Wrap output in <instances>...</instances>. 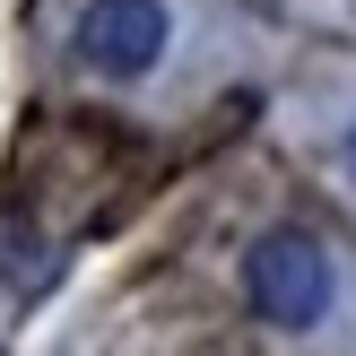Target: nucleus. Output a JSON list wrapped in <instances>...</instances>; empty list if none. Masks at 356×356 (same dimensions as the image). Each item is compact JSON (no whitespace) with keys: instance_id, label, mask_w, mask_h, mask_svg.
<instances>
[{"instance_id":"obj_1","label":"nucleus","mask_w":356,"mask_h":356,"mask_svg":"<svg viewBox=\"0 0 356 356\" xmlns=\"http://www.w3.org/2000/svg\"><path fill=\"white\" fill-rule=\"evenodd\" d=\"M243 305L270 330H313L330 313V252L313 235H296V226L252 235V252H243Z\"/></svg>"},{"instance_id":"obj_2","label":"nucleus","mask_w":356,"mask_h":356,"mask_svg":"<svg viewBox=\"0 0 356 356\" xmlns=\"http://www.w3.org/2000/svg\"><path fill=\"white\" fill-rule=\"evenodd\" d=\"M165 44H174V9L165 0H87L79 26H70L79 70H96V79H113V87L148 79V70L165 61Z\"/></svg>"},{"instance_id":"obj_3","label":"nucleus","mask_w":356,"mask_h":356,"mask_svg":"<svg viewBox=\"0 0 356 356\" xmlns=\"http://www.w3.org/2000/svg\"><path fill=\"white\" fill-rule=\"evenodd\" d=\"M339 156H348V183H356V122H348V139H339Z\"/></svg>"}]
</instances>
